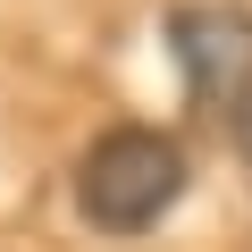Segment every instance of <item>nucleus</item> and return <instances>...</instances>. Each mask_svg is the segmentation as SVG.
Masks as SVG:
<instances>
[{"label": "nucleus", "instance_id": "nucleus-1", "mask_svg": "<svg viewBox=\"0 0 252 252\" xmlns=\"http://www.w3.org/2000/svg\"><path fill=\"white\" fill-rule=\"evenodd\" d=\"M177 193H185V143L160 126H109L76 160V210L109 235H143Z\"/></svg>", "mask_w": 252, "mask_h": 252}, {"label": "nucleus", "instance_id": "nucleus-2", "mask_svg": "<svg viewBox=\"0 0 252 252\" xmlns=\"http://www.w3.org/2000/svg\"><path fill=\"white\" fill-rule=\"evenodd\" d=\"M168 51L185 67V101L210 126H244L252 118V9L185 0V9H168Z\"/></svg>", "mask_w": 252, "mask_h": 252}, {"label": "nucleus", "instance_id": "nucleus-3", "mask_svg": "<svg viewBox=\"0 0 252 252\" xmlns=\"http://www.w3.org/2000/svg\"><path fill=\"white\" fill-rule=\"evenodd\" d=\"M235 143H244V168H252V118H244V126H235Z\"/></svg>", "mask_w": 252, "mask_h": 252}]
</instances>
